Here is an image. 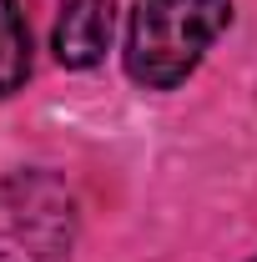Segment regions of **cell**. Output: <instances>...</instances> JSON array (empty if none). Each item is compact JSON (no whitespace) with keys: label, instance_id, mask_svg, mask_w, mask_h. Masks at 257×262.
Wrapping results in <instances>:
<instances>
[{"label":"cell","instance_id":"6da1fadb","mask_svg":"<svg viewBox=\"0 0 257 262\" xmlns=\"http://www.w3.org/2000/svg\"><path fill=\"white\" fill-rule=\"evenodd\" d=\"M227 26H232V0H136L126 31L131 81L146 91L182 86Z\"/></svg>","mask_w":257,"mask_h":262},{"label":"cell","instance_id":"7a4b0ae2","mask_svg":"<svg viewBox=\"0 0 257 262\" xmlns=\"http://www.w3.org/2000/svg\"><path fill=\"white\" fill-rule=\"evenodd\" d=\"M76 247V196L51 171L0 182V262H66Z\"/></svg>","mask_w":257,"mask_h":262},{"label":"cell","instance_id":"3957f363","mask_svg":"<svg viewBox=\"0 0 257 262\" xmlns=\"http://www.w3.org/2000/svg\"><path fill=\"white\" fill-rule=\"evenodd\" d=\"M111 26H116L111 0H66L61 15H56V31H51L56 61L71 66V71L96 66L106 56V46H111Z\"/></svg>","mask_w":257,"mask_h":262},{"label":"cell","instance_id":"277c9868","mask_svg":"<svg viewBox=\"0 0 257 262\" xmlns=\"http://www.w3.org/2000/svg\"><path fill=\"white\" fill-rule=\"evenodd\" d=\"M31 76V31L15 0H0V96H10Z\"/></svg>","mask_w":257,"mask_h":262},{"label":"cell","instance_id":"5b68a950","mask_svg":"<svg viewBox=\"0 0 257 262\" xmlns=\"http://www.w3.org/2000/svg\"><path fill=\"white\" fill-rule=\"evenodd\" d=\"M252 262H257V257H252Z\"/></svg>","mask_w":257,"mask_h":262}]
</instances>
